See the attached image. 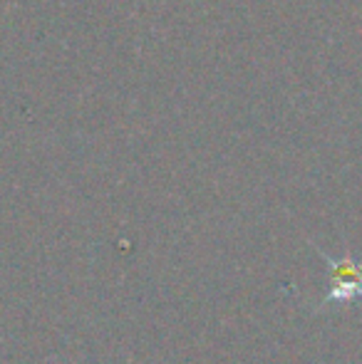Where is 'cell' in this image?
<instances>
[{"label":"cell","instance_id":"obj_1","mask_svg":"<svg viewBox=\"0 0 362 364\" xmlns=\"http://www.w3.org/2000/svg\"><path fill=\"white\" fill-rule=\"evenodd\" d=\"M320 258L325 260L333 278V288L323 297L318 310L333 305H350V302H362V260H355L350 253L343 258H330L328 253L320 250Z\"/></svg>","mask_w":362,"mask_h":364}]
</instances>
